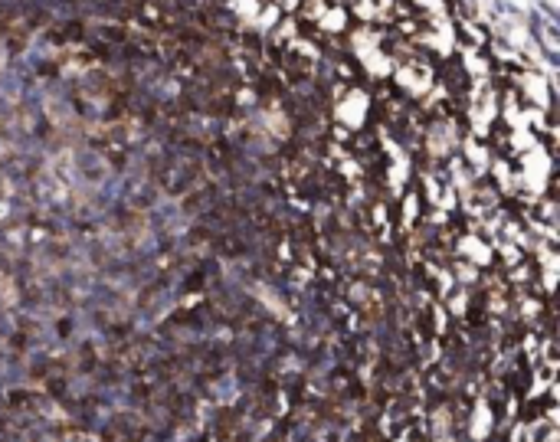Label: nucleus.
<instances>
[]
</instances>
